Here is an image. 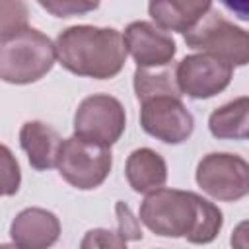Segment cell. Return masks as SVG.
Instances as JSON below:
<instances>
[{"mask_svg":"<svg viewBox=\"0 0 249 249\" xmlns=\"http://www.w3.org/2000/svg\"><path fill=\"white\" fill-rule=\"evenodd\" d=\"M140 222L161 237H185L189 243L214 241L224 226L222 210L193 191L156 189L140 204Z\"/></svg>","mask_w":249,"mask_h":249,"instance_id":"1","label":"cell"},{"mask_svg":"<svg viewBox=\"0 0 249 249\" xmlns=\"http://www.w3.org/2000/svg\"><path fill=\"white\" fill-rule=\"evenodd\" d=\"M56 60L68 72L84 78H115L126 62L123 33L113 27L72 25L58 33L54 41Z\"/></svg>","mask_w":249,"mask_h":249,"instance_id":"2","label":"cell"},{"mask_svg":"<svg viewBox=\"0 0 249 249\" xmlns=\"http://www.w3.org/2000/svg\"><path fill=\"white\" fill-rule=\"evenodd\" d=\"M56 60L54 43L39 29L25 27L18 35L0 41V80L8 84H31L51 72Z\"/></svg>","mask_w":249,"mask_h":249,"instance_id":"3","label":"cell"},{"mask_svg":"<svg viewBox=\"0 0 249 249\" xmlns=\"http://www.w3.org/2000/svg\"><path fill=\"white\" fill-rule=\"evenodd\" d=\"M187 47L216 56L230 66H245L249 60V35L245 29L228 21L214 4L208 12L183 33Z\"/></svg>","mask_w":249,"mask_h":249,"instance_id":"4","label":"cell"},{"mask_svg":"<svg viewBox=\"0 0 249 249\" xmlns=\"http://www.w3.org/2000/svg\"><path fill=\"white\" fill-rule=\"evenodd\" d=\"M111 165V148L82 140L78 136L62 140L56 169L68 185L80 191H91L107 179Z\"/></svg>","mask_w":249,"mask_h":249,"instance_id":"5","label":"cell"},{"mask_svg":"<svg viewBox=\"0 0 249 249\" xmlns=\"http://www.w3.org/2000/svg\"><path fill=\"white\" fill-rule=\"evenodd\" d=\"M124 126V107L109 93H93L82 99L74 115V136L107 148L123 136Z\"/></svg>","mask_w":249,"mask_h":249,"instance_id":"6","label":"cell"},{"mask_svg":"<svg viewBox=\"0 0 249 249\" xmlns=\"http://www.w3.org/2000/svg\"><path fill=\"white\" fill-rule=\"evenodd\" d=\"M195 179L208 196L222 202L241 200L249 193V165L237 154H206L196 165Z\"/></svg>","mask_w":249,"mask_h":249,"instance_id":"7","label":"cell"},{"mask_svg":"<svg viewBox=\"0 0 249 249\" xmlns=\"http://www.w3.org/2000/svg\"><path fill=\"white\" fill-rule=\"evenodd\" d=\"M233 78V66L228 62L196 53L183 56L175 66V82L181 95L193 99H208L224 91Z\"/></svg>","mask_w":249,"mask_h":249,"instance_id":"8","label":"cell"},{"mask_svg":"<svg viewBox=\"0 0 249 249\" xmlns=\"http://www.w3.org/2000/svg\"><path fill=\"white\" fill-rule=\"evenodd\" d=\"M140 124L144 132L165 144H181L195 130V119L191 111L183 105L181 97L171 95H160L142 101Z\"/></svg>","mask_w":249,"mask_h":249,"instance_id":"9","label":"cell"},{"mask_svg":"<svg viewBox=\"0 0 249 249\" xmlns=\"http://www.w3.org/2000/svg\"><path fill=\"white\" fill-rule=\"evenodd\" d=\"M126 54L132 56L136 68H160L173 62L177 45L169 33L152 21H132L123 35Z\"/></svg>","mask_w":249,"mask_h":249,"instance_id":"10","label":"cell"},{"mask_svg":"<svg viewBox=\"0 0 249 249\" xmlns=\"http://www.w3.org/2000/svg\"><path fill=\"white\" fill-rule=\"evenodd\" d=\"M10 237L19 249H49L60 237V220L51 210L25 208L12 220Z\"/></svg>","mask_w":249,"mask_h":249,"instance_id":"11","label":"cell"},{"mask_svg":"<svg viewBox=\"0 0 249 249\" xmlns=\"http://www.w3.org/2000/svg\"><path fill=\"white\" fill-rule=\"evenodd\" d=\"M19 146L27 154L29 165L37 171L56 167L62 146L60 134L43 121H27L19 128Z\"/></svg>","mask_w":249,"mask_h":249,"instance_id":"12","label":"cell"},{"mask_svg":"<svg viewBox=\"0 0 249 249\" xmlns=\"http://www.w3.org/2000/svg\"><path fill=\"white\" fill-rule=\"evenodd\" d=\"M212 6L208 0H154L148 4V12L154 25L167 31H189Z\"/></svg>","mask_w":249,"mask_h":249,"instance_id":"13","label":"cell"},{"mask_svg":"<svg viewBox=\"0 0 249 249\" xmlns=\"http://www.w3.org/2000/svg\"><path fill=\"white\" fill-rule=\"evenodd\" d=\"M124 175L132 191L148 195L167 181V163L152 148H136L124 163Z\"/></svg>","mask_w":249,"mask_h":249,"instance_id":"14","label":"cell"},{"mask_svg":"<svg viewBox=\"0 0 249 249\" xmlns=\"http://www.w3.org/2000/svg\"><path fill=\"white\" fill-rule=\"evenodd\" d=\"M208 128L214 138L245 140L249 134V97L241 95L214 109L208 117Z\"/></svg>","mask_w":249,"mask_h":249,"instance_id":"15","label":"cell"},{"mask_svg":"<svg viewBox=\"0 0 249 249\" xmlns=\"http://www.w3.org/2000/svg\"><path fill=\"white\" fill-rule=\"evenodd\" d=\"M132 78L134 93L140 103L160 95L181 97V91L175 82V70L169 64L160 68H136Z\"/></svg>","mask_w":249,"mask_h":249,"instance_id":"16","label":"cell"},{"mask_svg":"<svg viewBox=\"0 0 249 249\" xmlns=\"http://www.w3.org/2000/svg\"><path fill=\"white\" fill-rule=\"evenodd\" d=\"M29 10L21 0H0V41H6L27 25Z\"/></svg>","mask_w":249,"mask_h":249,"instance_id":"17","label":"cell"},{"mask_svg":"<svg viewBox=\"0 0 249 249\" xmlns=\"http://www.w3.org/2000/svg\"><path fill=\"white\" fill-rule=\"evenodd\" d=\"M21 171L16 156L4 144H0V196H12L19 191Z\"/></svg>","mask_w":249,"mask_h":249,"instance_id":"18","label":"cell"},{"mask_svg":"<svg viewBox=\"0 0 249 249\" xmlns=\"http://www.w3.org/2000/svg\"><path fill=\"white\" fill-rule=\"evenodd\" d=\"M80 249H126V239L119 231L93 228L84 233Z\"/></svg>","mask_w":249,"mask_h":249,"instance_id":"19","label":"cell"},{"mask_svg":"<svg viewBox=\"0 0 249 249\" xmlns=\"http://www.w3.org/2000/svg\"><path fill=\"white\" fill-rule=\"evenodd\" d=\"M39 6L53 14L54 18H72L95 10L97 2H80V0H39Z\"/></svg>","mask_w":249,"mask_h":249,"instance_id":"20","label":"cell"},{"mask_svg":"<svg viewBox=\"0 0 249 249\" xmlns=\"http://www.w3.org/2000/svg\"><path fill=\"white\" fill-rule=\"evenodd\" d=\"M115 210H117V220H119V230H117V231H119L126 241H128V239H132V241L142 239V231H140L138 220L132 216L130 208H128L123 200H119L117 206H115Z\"/></svg>","mask_w":249,"mask_h":249,"instance_id":"21","label":"cell"},{"mask_svg":"<svg viewBox=\"0 0 249 249\" xmlns=\"http://www.w3.org/2000/svg\"><path fill=\"white\" fill-rule=\"evenodd\" d=\"M0 249H19V247H16L14 243H2V245H0Z\"/></svg>","mask_w":249,"mask_h":249,"instance_id":"22","label":"cell"}]
</instances>
